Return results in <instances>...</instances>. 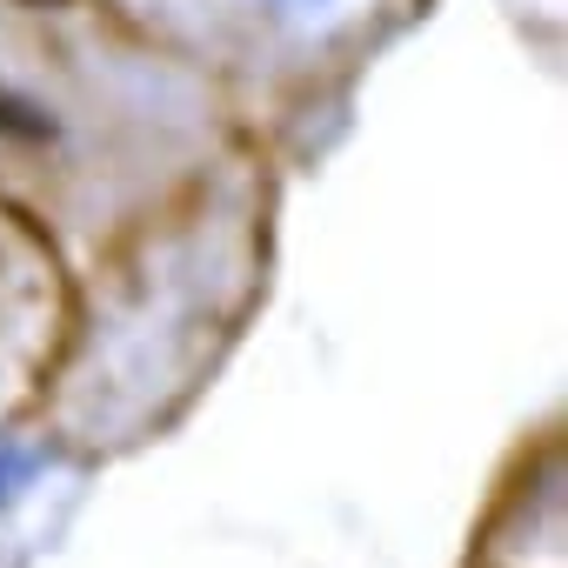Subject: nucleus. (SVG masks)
I'll return each mask as SVG.
<instances>
[{
  "mask_svg": "<svg viewBox=\"0 0 568 568\" xmlns=\"http://www.w3.org/2000/svg\"><path fill=\"white\" fill-rule=\"evenodd\" d=\"M48 468L41 448H21V442H0V501H14L21 488H34V475Z\"/></svg>",
  "mask_w": 568,
  "mask_h": 568,
  "instance_id": "f03ea898",
  "label": "nucleus"
},
{
  "mask_svg": "<svg viewBox=\"0 0 568 568\" xmlns=\"http://www.w3.org/2000/svg\"><path fill=\"white\" fill-rule=\"evenodd\" d=\"M267 8H288V14H322L328 0H267Z\"/></svg>",
  "mask_w": 568,
  "mask_h": 568,
  "instance_id": "7ed1b4c3",
  "label": "nucleus"
},
{
  "mask_svg": "<svg viewBox=\"0 0 568 568\" xmlns=\"http://www.w3.org/2000/svg\"><path fill=\"white\" fill-rule=\"evenodd\" d=\"M0 134H8V141H28V148H41V141H61V121H54L34 94L0 88Z\"/></svg>",
  "mask_w": 568,
  "mask_h": 568,
  "instance_id": "f257e3e1",
  "label": "nucleus"
}]
</instances>
